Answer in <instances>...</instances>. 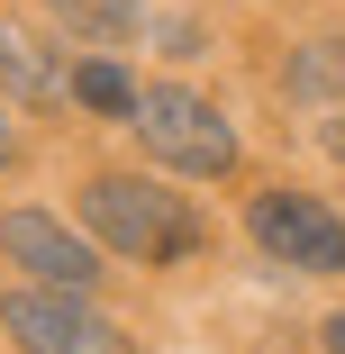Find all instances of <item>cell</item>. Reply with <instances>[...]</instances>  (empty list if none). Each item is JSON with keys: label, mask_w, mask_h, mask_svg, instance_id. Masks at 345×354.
<instances>
[{"label": "cell", "mask_w": 345, "mask_h": 354, "mask_svg": "<svg viewBox=\"0 0 345 354\" xmlns=\"http://www.w3.org/2000/svg\"><path fill=\"white\" fill-rule=\"evenodd\" d=\"M82 218H91L118 254H136V263H182V254L200 245V218L182 209V191L127 182V173H100V182L82 191Z\"/></svg>", "instance_id": "6da1fadb"}, {"label": "cell", "mask_w": 345, "mask_h": 354, "mask_svg": "<svg viewBox=\"0 0 345 354\" xmlns=\"http://www.w3.org/2000/svg\"><path fill=\"white\" fill-rule=\"evenodd\" d=\"M127 127L146 136V155H164V164H182V173H227L236 164V127L218 118V100H200V91H136V109H127Z\"/></svg>", "instance_id": "7a4b0ae2"}, {"label": "cell", "mask_w": 345, "mask_h": 354, "mask_svg": "<svg viewBox=\"0 0 345 354\" xmlns=\"http://www.w3.org/2000/svg\"><path fill=\"white\" fill-rule=\"evenodd\" d=\"M0 327L28 354H136V336H118L82 291H10L0 300Z\"/></svg>", "instance_id": "3957f363"}, {"label": "cell", "mask_w": 345, "mask_h": 354, "mask_svg": "<svg viewBox=\"0 0 345 354\" xmlns=\"http://www.w3.org/2000/svg\"><path fill=\"white\" fill-rule=\"evenodd\" d=\"M254 245L272 263H300V272H345V218L300 191H263L254 200Z\"/></svg>", "instance_id": "277c9868"}, {"label": "cell", "mask_w": 345, "mask_h": 354, "mask_svg": "<svg viewBox=\"0 0 345 354\" xmlns=\"http://www.w3.org/2000/svg\"><path fill=\"white\" fill-rule=\"evenodd\" d=\"M0 254L28 263L46 291H91V281H100V254L64 227V218H46V209H10V218H0Z\"/></svg>", "instance_id": "5b68a950"}, {"label": "cell", "mask_w": 345, "mask_h": 354, "mask_svg": "<svg viewBox=\"0 0 345 354\" xmlns=\"http://www.w3.org/2000/svg\"><path fill=\"white\" fill-rule=\"evenodd\" d=\"M46 19L64 37H82V46H118L136 28V0H46Z\"/></svg>", "instance_id": "8992f818"}, {"label": "cell", "mask_w": 345, "mask_h": 354, "mask_svg": "<svg viewBox=\"0 0 345 354\" xmlns=\"http://www.w3.org/2000/svg\"><path fill=\"white\" fill-rule=\"evenodd\" d=\"M0 82H10L19 100H64V73L46 64V46L19 37V28H0Z\"/></svg>", "instance_id": "52a82bcc"}, {"label": "cell", "mask_w": 345, "mask_h": 354, "mask_svg": "<svg viewBox=\"0 0 345 354\" xmlns=\"http://www.w3.org/2000/svg\"><path fill=\"white\" fill-rule=\"evenodd\" d=\"M64 91H73V100H91V109H109V118H127V109H136V82L118 73L109 55H91V64H73V73H64Z\"/></svg>", "instance_id": "ba28073f"}, {"label": "cell", "mask_w": 345, "mask_h": 354, "mask_svg": "<svg viewBox=\"0 0 345 354\" xmlns=\"http://www.w3.org/2000/svg\"><path fill=\"white\" fill-rule=\"evenodd\" d=\"M327 354H345V309H336V318H327Z\"/></svg>", "instance_id": "9c48e42d"}, {"label": "cell", "mask_w": 345, "mask_h": 354, "mask_svg": "<svg viewBox=\"0 0 345 354\" xmlns=\"http://www.w3.org/2000/svg\"><path fill=\"white\" fill-rule=\"evenodd\" d=\"M10 155H19V136H10V118H0V164H10Z\"/></svg>", "instance_id": "30bf717a"}, {"label": "cell", "mask_w": 345, "mask_h": 354, "mask_svg": "<svg viewBox=\"0 0 345 354\" xmlns=\"http://www.w3.org/2000/svg\"><path fill=\"white\" fill-rule=\"evenodd\" d=\"M327 146H336V155H345V118H336V127H327Z\"/></svg>", "instance_id": "8fae6325"}]
</instances>
